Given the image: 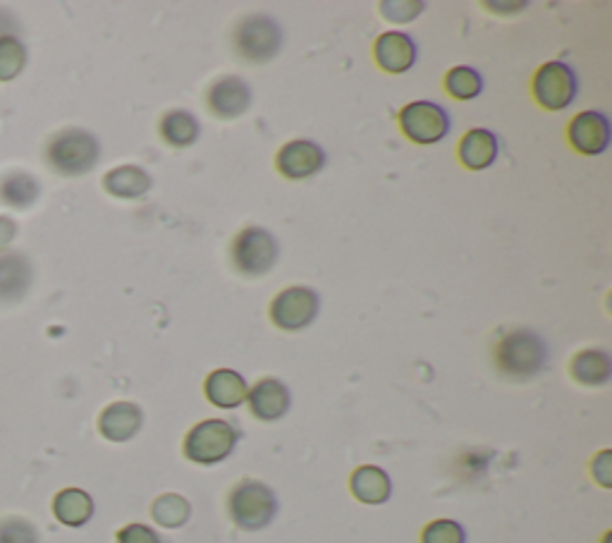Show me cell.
<instances>
[{"label": "cell", "instance_id": "cell-19", "mask_svg": "<svg viewBox=\"0 0 612 543\" xmlns=\"http://www.w3.org/2000/svg\"><path fill=\"white\" fill-rule=\"evenodd\" d=\"M32 285V264L22 254L0 256V301H18Z\"/></svg>", "mask_w": 612, "mask_h": 543}, {"label": "cell", "instance_id": "cell-3", "mask_svg": "<svg viewBox=\"0 0 612 543\" xmlns=\"http://www.w3.org/2000/svg\"><path fill=\"white\" fill-rule=\"evenodd\" d=\"M230 518L244 532H258L268 526L278 512V501L275 493L262 484V481H239L230 493Z\"/></svg>", "mask_w": 612, "mask_h": 543}, {"label": "cell", "instance_id": "cell-1", "mask_svg": "<svg viewBox=\"0 0 612 543\" xmlns=\"http://www.w3.org/2000/svg\"><path fill=\"white\" fill-rule=\"evenodd\" d=\"M101 156V146L94 134L82 127H65L55 132L45 144V161L51 168L65 177H80L94 165Z\"/></svg>", "mask_w": 612, "mask_h": 543}, {"label": "cell", "instance_id": "cell-8", "mask_svg": "<svg viewBox=\"0 0 612 543\" xmlns=\"http://www.w3.org/2000/svg\"><path fill=\"white\" fill-rule=\"evenodd\" d=\"M400 127L409 142L421 146L438 144L448 137L450 115L434 101H415L402 109Z\"/></svg>", "mask_w": 612, "mask_h": 543}, {"label": "cell", "instance_id": "cell-26", "mask_svg": "<svg viewBox=\"0 0 612 543\" xmlns=\"http://www.w3.org/2000/svg\"><path fill=\"white\" fill-rule=\"evenodd\" d=\"M446 89L457 101H471L483 92V80L473 68L457 65L446 74Z\"/></svg>", "mask_w": 612, "mask_h": 543}, {"label": "cell", "instance_id": "cell-13", "mask_svg": "<svg viewBox=\"0 0 612 543\" xmlns=\"http://www.w3.org/2000/svg\"><path fill=\"white\" fill-rule=\"evenodd\" d=\"M374 55L380 70L402 74L417 63V43L405 32H386L376 39Z\"/></svg>", "mask_w": 612, "mask_h": 543}, {"label": "cell", "instance_id": "cell-12", "mask_svg": "<svg viewBox=\"0 0 612 543\" xmlns=\"http://www.w3.org/2000/svg\"><path fill=\"white\" fill-rule=\"evenodd\" d=\"M208 109L223 120H235L242 113H247L252 103V89L242 78H221L211 84L208 89Z\"/></svg>", "mask_w": 612, "mask_h": 543}, {"label": "cell", "instance_id": "cell-15", "mask_svg": "<svg viewBox=\"0 0 612 543\" xmlns=\"http://www.w3.org/2000/svg\"><path fill=\"white\" fill-rule=\"evenodd\" d=\"M144 414L134 402H113L99 417V431L103 439L113 443H125L134 439L142 429Z\"/></svg>", "mask_w": 612, "mask_h": 543}, {"label": "cell", "instance_id": "cell-23", "mask_svg": "<svg viewBox=\"0 0 612 543\" xmlns=\"http://www.w3.org/2000/svg\"><path fill=\"white\" fill-rule=\"evenodd\" d=\"M161 137L175 148H187L198 140V120L190 111H167L161 117Z\"/></svg>", "mask_w": 612, "mask_h": 543}, {"label": "cell", "instance_id": "cell-21", "mask_svg": "<svg viewBox=\"0 0 612 543\" xmlns=\"http://www.w3.org/2000/svg\"><path fill=\"white\" fill-rule=\"evenodd\" d=\"M53 515L65 526H84L94 518V501L82 489H65L53 498Z\"/></svg>", "mask_w": 612, "mask_h": 543}, {"label": "cell", "instance_id": "cell-17", "mask_svg": "<svg viewBox=\"0 0 612 543\" xmlns=\"http://www.w3.org/2000/svg\"><path fill=\"white\" fill-rule=\"evenodd\" d=\"M498 151H500V144L496 134L491 130L477 127L465 134L462 142H459L457 154H459V161H462V165H467L469 171H486L496 163Z\"/></svg>", "mask_w": 612, "mask_h": 543}, {"label": "cell", "instance_id": "cell-9", "mask_svg": "<svg viewBox=\"0 0 612 543\" xmlns=\"http://www.w3.org/2000/svg\"><path fill=\"white\" fill-rule=\"evenodd\" d=\"M318 314V295L312 288H287L271 301V321L283 330H302Z\"/></svg>", "mask_w": 612, "mask_h": 543}, {"label": "cell", "instance_id": "cell-7", "mask_svg": "<svg viewBox=\"0 0 612 543\" xmlns=\"http://www.w3.org/2000/svg\"><path fill=\"white\" fill-rule=\"evenodd\" d=\"M533 99L545 111H564L577 99V74L560 60H550L533 74Z\"/></svg>", "mask_w": 612, "mask_h": 543}, {"label": "cell", "instance_id": "cell-4", "mask_svg": "<svg viewBox=\"0 0 612 543\" xmlns=\"http://www.w3.org/2000/svg\"><path fill=\"white\" fill-rule=\"evenodd\" d=\"M239 431L225 419H206L187 433L185 455L196 464H218L233 455Z\"/></svg>", "mask_w": 612, "mask_h": 543}, {"label": "cell", "instance_id": "cell-27", "mask_svg": "<svg viewBox=\"0 0 612 543\" xmlns=\"http://www.w3.org/2000/svg\"><path fill=\"white\" fill-rule=\"evenodd\" d=\"M27 65V51L14 37H0V82H10Z\"/></svg>", "mask_w": 612, "mask_h": 543}, {"label": "cell", "instance_id": "cell-20", "mask_svg": "<svg viewBox=\"0 0 612 543\" xmlns=\"http://www.w3.org/2000/svg\"><path fill=\"white\" fill-rule=\"evenodd\" d=\"M349 489H351V493H355L357 501H361L366 505H380L390 498L392 484H390V477L382 472L380 467L364 464L355 474H351Z\"/></svg>", "mask_w": 612, "mask_h": 543}, {"label": "cell", "instance_id": "cell-30", "mask_svg": "<svg viewBox=\"0 0 612 543\" xmlns=\"http://www.w3.org/2000/svg\"><path fill=\"white\" fill-rule=\"evenodd\" d=\"M424 3L419 0H405V3H397V0H386V3H380V12L386 14L388 20L392 22H409L415 20L417 14H421Z\"/></svg>", "mask_w": 612, "mask_h": 543}, {"label": "cell", "instance_id": "cell-11", "mask_svg": "<svg viewBox=\"0 0 612 543\" xmlns=\"http://www.w3.org/2000/svg\"><path fill=\"white\" fill-rule=\"evenodd\" d=\"M570 144L584 156H599L610 146V123L599 111H584L574 115L568 130Z\"/></svg>", "mask_w": 612, "mask_h": 543}, {"label": "cell", "instance_id": "cell-25", "mask_svg": "<svg viewBox=\"0 0 612 543\" xmlns=\"http://www.w3.org/2000/svg\"><path fill=\"white\" fill-rule=\"evenodd\" d=\"M39 197V183L27 173H10L0 183V199L14 208L32 206Z\"/></svg>", "mask_w": 612, "mask_h": 543}, {"label": "cell", "instance_id": "cell-29", "mask_svg": "<svg viewBox=\"0 0 612 543\" xmlns=\"http://www.w3.org/2000/svg\"><path fill=\"white\" fill-rule=\"evenodd\" d=\"M421 543H465V530L455 520H436L421 532Z\"/></svg>", "mask_w": 612, "mask_h": 543}, {"label": "cell", "instance_id": "cell-18", "mask_svg": "<svg viewBox=\"0 0 612 543\" xmlns=\"http://www.w3.org/2000/svg\"><path fill=\"white\" fill-rule=\"evenodd\" d=\"M103 187L118 199H140L153 187V177L140 165H120L103 175Z\"/></svg>", "mask_w": 612, "mask_h": 543}, {"label": "cell", "instance_id": "cell-14", "mask_svg": "<svg viewBox=\"0 0 612 543\" xmlns=\"http://www.w3.org/2000/svg\"><path fill=\"white\" fill-rule=\"evenodd\" d=\"M249 410L256 419L262 421H278L287 414L289 410V390L280 379H262L256 381L249 393Z\"/></svg>", "mask_w": 612, "mask_h": 543}, {"label": "cell", "instance_id": "cell-6", "mask_svg": "<svg viewBox=\"0 0 612 543\" xmlns=\"http://www.w3.org/2000/svg\"><path fill=\"white\" fill-rule=\"evenodd\" d=\"M233 43L247 63H268L283 47V32L268 14H249L235 27Z\"/></svg>", "mask_w": 612, "mask_h": 543}, {"label": "cell", "instance_id": "cell-10", "mask_svg": "<svg viewBox=\"0 0 612 543\" xmlns=\"http://www.w3.org/2000/svg\"><path fill=\"white\" fill-rule=\"evenodd\" d=\"M275 165H278L280 175L287 180H306L316 173L324 171L326 165V151L316 142L309 140H295L287 142L278 156H275Z\"/></svg>", "mask_w": 612, "mask_h": 543}, {"label": "cell", "instance_id": "cell-22", "mask_svg": "<svg viewBox=\"0 0 612 543\" xmlns=\"http://www.w3.org/2000/svg\"><path fill=\"white\" fill-rule=\"evenodd\" d=\"M570 371H572V379L579 381L581 386L599 388L610 381L612 365L608 352L603 350H581L579 355H574Z\"/></svg>", "mask_w": 612, "mask_h": 543}, {"label": "cell", "instance_id": "cell-28", "mask_svg": "<svg viewBox=\"0 0 612 543\" xmlns=\"http://www.w3.org/2000/svg\"><path fill=\"white\" fill-rule=\"evenodd\" d=\"M0 543H39V532L24 518H6L0 520Z\"/></svg>", "mask_w": 612, "mask_h": 543}, {"label": "cell", "instance_id": "cell-16", "mask_svg": "<svg viewBox=\"0 0 612 543\" xmlns=\"http://www.w3.org/2000/svg\"><path fill=\"white\" fill-rule=\"evenodd\" d=\"M206 398L221 410H235L244 400H247L249 386L244 381V376L235 369H216L211 371L206 379Z\"/></svg>", "mask_w": 612, "mask_h": 543}, {"label": "cell", "instance_id": "cell-5", "mask_svg": "<svg viewBox=\"0 0 612 543\" xmlns=\"http://www.w3.org/2000/svg\"><path fill=\"white\" fill-rule=\"evenodd\" d=\"M230 259L244 278H262L278 262V243L264 228H244L230 247Z\"/></svg>", "mask_w": 612, "mask_h": 543}, {"label": "cell", "instance_id": "cell-24", "mask_svg": "<svg viewBox=\"0 0 612 543\" xmlns=\"http://www.w3.org/2000/svg\"><path fill=\"white\" fill-rule=\"evenodd\" d=\"M151 515L165 530H177V526L185 524L192 515V505L187 498L177 493H163L151 505Z\"/></svg>", "mask_w": 612, "mask_h": 543}, {"label": "cell", "instance_id": "cell-2", "mask_svg": "<svg viewBox=\"0 0 612 543\" xmlns=\"http://www.w3.org/2000/svg\"><path fill=\"white\" fill-rule=\"evenodd\" d=\"M548 347L533 330L517 328L496 345V367L510 379H531L545 367Z\"/></svg>", "mask_w": 612, "mask_h": 543}, {"label": "cell", "instance_id": "cell-31", "mask_svg": "<svg viewBox=\"0 0 612 543\" xmlns=\"http://www.w3.org/2000/svg\"><path fill=\"white\" fill-rule=\"evenodd\" d=\"M118 543H163V539L146 524H128L118 532Z\"/></svg>", "mask_w": 612, "mask_h": 543}, {"label": "cell", "instance_id": "cell-32", "mask_svg": "<svg viewBox=\"0 0 612 543\" xmlns=\"http://www.w3.org/2000/svg\"><path fill=\"white\" fill-rule=\"evenodd\" d=\"M14 230H18L14 228V221L8 216H0V252H3L12 243Z\"/></svg>", "mask_w": 612, "mask_h": 543}]
</instances>
